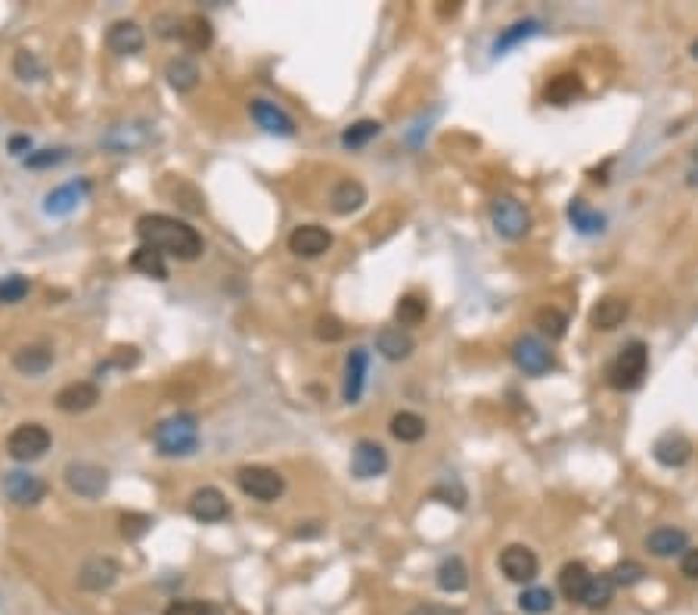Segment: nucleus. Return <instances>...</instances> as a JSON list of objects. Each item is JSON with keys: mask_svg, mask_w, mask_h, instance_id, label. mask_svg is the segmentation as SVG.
<instances>
[{"mask_svg": "<svg viewBox=\"0 0 698 615\" xmlns=\"http://www.w3.org/2000/svg\"><path fill=\"white\" fill-rule=\"evenodd\" d=\"M534 327L540 330L543 336H550V339H562L565 330H569V314H565V311H559V308H552V305H547V308H540L534 314Z\"/></svg>", "mask_w": 698, "mask_h": 615, "instance_id": "nucleus-39", "label": "nucleus"}, {"mask_svg": "<svg viewBox=\"0 0 698 615\" xmlns=\"http://www.w3.org/2000/svg\"><path fill=\"white\" fill-rule=\"evenodd\" d=\"M50 485L41 476L28 473V469H10L4 476V495L16 506H38L47 497Z\"/></svg>", "mask_w": 698, "mask_h": 615, "instance_id": "nucleus-8", "label": "nucleus"}, {"mask_svg": "<svg viewBox=\"0 0 698 615\" xmlns=\"http://www.w3.org/2000/svg\"><path fill=\"white\" fill-rule=\"evenodd\" d=\"M680 572L686 578H698V550H686L680 560Z\"/></svg>", "mask_w": 698, "mask_h": 615, "instance_id": "nucleus-50", "label": "nucleus"}, {"mask_svg": "<svg viewBox=\"0 0 698 615\" xmlns=\"http://www.w3.org/2000/svg\"><path fill=\"white\" fill-rule=\"evenodd\" d=\"M363 202H367V187L354 178L339 180L330 193V208L336 215H354L358 208H363Z\"/></svg>", "mask_w": 698, "mask_h": 615, "instance_id": "nucleus-23", "label": "nucleus"}, {"mask_svg": "<svg viewBox=\"0 0 698 615\" xmlns=\"http://www.w3.org/2000/svg\"><path fill=\"white\" fill-rule=\"evenodd\" d=\"M652 454H655V460L661 463V466L680 469V466H686V463L693 460V441L683 436V432L671 429V432H665V436L655 438V445H652Z\"/></svg>", "mask_w": 698, "mask_h": 615, "instance_id": "nucleus-18", "label": "nucleus"}, {"mask_svg": "<svg viewBox=\"0 0 698 615\" xmlns=\"http://www.w3.org/2000/svg\"><path fill=\"white\" fill-rule=\"evenodd\" d=\"M13 367L22 376H43L53 367V349L47 345H22V349L13 354Z\"/></svg>", "mask_w": 698, "mask_h": 615, "instance_id": "nucleus-24", "label": "nucleus"}, {"mask_svg": "<svg viewBox=\"0 0 698 615\" xmlns=\"http://www.w3.org/2000/svg\"><path fill=\"white\" fill-rule=\"evenodd\" d=\"M438 588L445 593H460L469 588V569H465L463 556H447L438 566Z\"/></svg>", "mask_w": 698, "mask_h": 615, "instance_id": "nucleus-33", "label": "nucleus"}, {"mask_svg": "<svg viewBox=\"0 0 698 615\" xmlns=\"http://www.w3.org/2000/svg\"><path fill=\"white\" fill-rule=\"evenodd\" d=\"M512 360H515V367L528 376H543V373H550V367H552V354L537 336H519L515 339L512 342Z\"/></svg>", "mask_w": 698, "mask_h": 615, "instance_id": "nucleus-11", "label": "nucleus"}, {"mask_svg": "<svg viewBox=\"0 0 698 615\" xmlns=\"http://www.w3.org/2000/svg\"><path fill=\"white\" fill-rule=\"evenodd\" d=\"M97 401H100V386L87 380L69 382V386H62L53 398L56 410H62V414H84V410L97 408Z\"/></svg>", "mask_w": 698, "mask_h": 615, "instance_id": "nucleus-16", "label": "nucleus"}, {"mask_svg": "<svg viewBox=\"0 0 698 615\" xmlns=\"http://www.w3.org/2000/svg\"><path fill=\"white\" fill-rule=\"evenodd\" d=\"M689 53H693V60H698V38L693 41V44H689Z\"/></svg>", "mask_w": 698, "mask_h": 615, "instance_id": "nucleus-52", "label": "nucleus"}, {"mask_svg": "<svg viewBox=\"0 0 698 615\" xmlns=\"http://www.w3.org/2000/svg\"><path fill=\"white\" fill-rule=\"evenodd\" d=\"M286 245L295 258H308V262H314V258L326 255V252L332 249V234L323 227V224H298L292 234H289Z\"/></svg>", "mask_w": 698, "mask_h": 615, "instance_id": "nucleus-9", "label": "nucleus"}, {"mask_svg": "<svg viewBox=\"0 0 698 615\" xmlns=\"http://www.w3.org/2000/svg\"><path fill=\"white\" fill-rule=\"evenodd\" d=\"M612 597H615V581H612V575H593L590 584H587L584 600H580V603L590 606V610H602V606L612 603Z\"/></svg>", "mask_w": 698, "mask_h": 615, "instance_id": "nucleus-38", "label": "nucleus"}, {"mask_svg": "<svg viewBox=\"0 0 698 615\" xmlns=\"http://www.w3.org/2000/svg\"><path fill=\"white\" fill-rule=\"evenodd\" d=\"M13 72H16L22 82H41V78L47 75V69H43V62L38 60V53H32V50H19L16 60H13Z\"/></svg>", "mask_w": 698, "mask_h": 615, "instance_id": "nucleus-44", "label": "nucleus"}, {"mask_svg": "<svg viewBox=\"0 0 698 615\" xmlns=\"http://www.w3.org/2000/svg\"><path fill=\"white\" fill-rule=\"evenodd\" d=\"M190 516L196 523H206V525H215V523H224L230 516V501L221 488L215 485H202L190 495Z\"/></svg>", "mask_w": 698, "mask_h": 615, "instance_id": "nucleus-10", "label": "nucleus"}, {"mask_svg": "<svg viewBox=\"0 0 698 615\" xmlns=\"http://www.w3.org/2000/svg\"><path fill=\"white\" fill-rule=\"evenodd\" d=\"M500 569H503V575L509 581L528 584V581H534L537 572H540V560H537L534 550L525 544H509L503 553H500Z\"/></svg>", "mask_w": 698, "mask_h": 615, "instance_id": "nucleus-13", "label": "nucleus"}, {"mask_svg": "<svg viewBox=\"0 0 698 615\" xmlns=\"http://www.w3.org/2000/svg\"><path fill=\"white\" fill-rule=\"evenodd\" d=\"M584 93V82H580V75H556L550 78V84L543 88V100L552 106H569L574 103V100Z\"/></svg>", "mask_w": 698, "mask_h": 615, "instance_id": "nucleus-28", "label": "nucleus"}, {"mask_svg": "<svg viewBox=\"0 0 698 615\" xmlns=\"http://www.w3.org/2000/svg\"><path fill=\"white\" fill-rule=\"evenodd\" d=\"M162 615H224V606L215 600H174Z\"/></svg>", "mask_w": 698, "mask_h": 615, "instance_id": "nucleus-41", "label": "nucleus"}, {"mask_svg": "<svg viewBox=\"0 0 698 615\" xmlns=\"http://www.w3.org/2000/svg\"><path fill=\"white\" fill-rule=\"evenodd\" d=\"M367 370H369V354L367 349H351L345 367V401L354 404L360 401L363 386H367Z\"/></svg>", "mask_w": 698, "mask_h": 615, "instance_id": "nucleus-25", "label": "nucleus"}, {"mask_svg": "<svg viewBox=\"0 0 698 615\" xmlns=\"http://www.w3.org/2000/svg\"><path fill=\"white\" fill-rule=\"evenodd\" d=\"M540 32V23L537 19H521V23H515V25H509L503 34L497 38V44H493V53L497 56H503L506 50H512V47H519L521 41H528V38H534V34Z\"/></svg>", "mask_w": 698, "mask_h": 615, "instance_id": "nucleus-35", "label": "nucleus"}, {"mask_svg": "<svg viewBox=\"0 0 698 615\" xmlns=\"http://www.w3.org/2000/svg\"><path fill=\"white\" fill-rule=\"evenodd\" d=\"M50 445H53V436H50V429L41 423H22L10 432V438H6V451L19 463L41 460L43 454L50 451Z\"/></svg>", "mask_w": 698, "mask_h": 615, "instance_id": "nucleus-6", "label": "nucleus"}, {"mask_svg": "<svg viewBox=\"0 0 698 615\" xmlns=\"http://www.w3.org/2000/svg\"><path fill=\"white\" fill-rule=\"evenodd\" d=\"M180 41H184V44L190 47V50H196V53H202V50L212 47L215 28H212V23H208L206 16H186L184 28H180Z\"/></svg>", "mask_w": 698, "mask_h": 615, "instance_id": "nucleus-32", "label": "nucleus"}, {"mask_svg": "<svg viewBox=\"0 0 698 615\" xmlns=\"http://www.w3.org/2000/svg\"><path fill=\"white\" fill-rule=\"evenodd\" d=\"M552 606H556V597H552L550 588H528L519 597V610L528 615H547L552 612Z\"/></svg>", "mask_w": 698, "mask_h": 615, "instance_id": "nucleus-40", "label": "nucleus"}, {"mask_svg": "<svg viewBox=\"0 0 698 615\" xmlns=\"http://www.w3.org/2000/svg\"><path fill=\"white\" fill-rule=\"evenodd\" d=\"M65 159V149H38V153H28L25 165L28 168H53Z\"/></svg>", "mask_w": 698, "mask_h": 615, "instance_id": "nucleus-48", "label": "nucleus"}, {"mask_svg": "<svg viewBox=\"0 0 698 615\" xmlns=\"http://www.w3.org/2000/svg\"><path fill=\"white\" fill-rule=\"evenodd\" d=\"M152 441L162 457H190L199 447V419L196 414H174L152 429Z\"/></svg>", "mask_w": 698, "mask_h": 615, "instance_id": "nucleus-2", "label": "nucleus"}, {"mask_svg": "<svg viewBox=\"0 0 698 615\" xmlns=\"http://www.w3.org/2000/svg\"><path fill=\"white\" fill-rule=\"evenodd\" d=\"M87 193H91V184H87V180H69V184H62V187H56V190L47 193V199H43V212L56 215V218L72 215L84 202Z\"/></svg>", "mask_w": 698, "mask_h": 615, "instance_id": "nucleus-19", "label": "nucleus"}, {"mask_svg": "<svg viewBox=\"0 0 698 615\" xmlns=\"http://www.w3.org/2000/svg\"><path fill=\"white\" fill-rule=\"evenodd\" d=\"M119 575L121 569L112 556H91V560H84L81 569H78V588L91 593H103L119 581Z\"/></svg>", "mask_w": 698, "mask_h": 615, "instance_id": "nucleus-12", "label": "nucleus"}, {"mask_svg": "<svg viewBox=\"0 0 698 615\" xmlns=\"http://www.w3.org/2000/svg\"><path fill=\"white\" fill-rule=\"evenodd\" d=\"M643 578H645V569H643V562H636V560L617 562L615 572H612L615 588H617V584H621V588H634V584H639Z\"/></svg>", "mask_w": 698, "mask_h": 615, "instance_id": "nucleus-46", "label": "nucleus"}, {"mask_svg": "<svg viewBox=\"0 0 698 615\" xmlns=\"http://www.w3.org/2000/svg\"><path fill=\"white\" fill-rule=\"evenodd\" d=\"M627 317H630V302L617 299V295H606V299L596 302L590 311V327L602 330V332H612L621 327Z\"/></svg>", "mask_w": 698, "mask_h": 615, "instance_id": "nucleus-20", "label": "nucleus"}, {"mask_svg": "<svg viewBox=\"0 0 698 615\" xmlns=\"http://www.w3.org/2000/svg\"><path fill=\"white\" fill-rule=\"evenodd\" d=\"M388 469V451L373 438H360L351 451V473L358 479H379Z\"/></svg>", "mask_w": 698, "mask_h": 615, "instance_id": "nucleus-14", "label": "nucleus"}, {"mask_svg": "<svg viewBox=\"0 0 698 615\" xmlns=\"http://www.w3.org/2000/svg\"><path fill=\"white\" fill-rule=\"evenodd\" d=\"M147 143H149V134L137 125H119L103 137V147L115 149V153H134V149L147 147Z\"/></svg>", "mask_w": 698, "mask_h": 615, "instance_id": "nucleus-30", "label": "nucleus"}, {"mask_svg": "<svg viewBox=\"0 0 698 615\" xmlns=\"http://www.w3.org/2000/svg\"><path fill=\"white\" fill-rule=\"evenodd\" d=\"M428 317V302L419 299V295H401L395 305V321L401 323V327H419Z\"/></svg>", "mask_w": 698, "mask_h": 615, "instance_id": "nucleus-36", "label": "nucleus"}, {"mask_svg": "<svg viewBox=\"0 0 698 615\" xmlns=\"http://www.w3.org/2000/svg\"><path fill=\"white\" fill-rule=\"evenodd\" d=\"M645 370H649V349H645V342H630L624 345V349L617 351V358L608 364L606 380L617 392H634L639 382H643Z\"/></svg>", "mask_w": 698, "mask_h": 615, "instance_id": "nucleus-3", "label": "nucleus"}, {"mask_svg": "<svg viewBox=\"0 0 698 615\" xmlns=\"http://www.w3.org/2000/svg\"><path fill=\"white\" fill-rule=\"evenodd\" d=\"M249 112H252L254 125H258L261 131H267L273 137H292L295 134V119L286 110H280L276 103H271V100L254 97L249 103Z\"/></svg>", "mask_w": 698, "mask_h": 615, "instance_id": "nucleus-15", "label": "nucleus"}, {"mask_svg": "<svg viewBox=\"0 0 698 615\" xmlns=\"http://www.w3.org/2000/svg\"><path fill=\"white\" fill-rule=\"evenodd\" d=\"M106 47L112 50L115 56H137L147 47V32H143L134 19H119V23L109 25Z\"/></svg>", "mask_w": 698, "mask_h": 615, "instance_id": "nucleus-17", "label": "nucleus"}, {"mask_svg": "<svg viewBox=\"0 0 698 615\" xmlns=\"http://www.w3.org/2000/svg\"><path fill=\"white\" fill-rule=\"evenodd\" d=\"M152 525L156 523H152L149 513H121L119 516V532L125 541H140Z\"/></svg>", "mask_w": 698, "mask_h": 615, "instance_id": "nucleus-43", "label": "nucleus"}, {"mask_svg": "<svg viewBox=\"0 0 698 615\" xmlns=\"http://www.w3.org/2000/svg\"><path fill=\"white\" fill-rule=\"evenodd\" d=\"M590 569L584 566V562H565L562 566V572H559V591H562V597L565 600H584V591H587V584H590Z\"/></svg>", "mask_w": 698, "mask_h": 615, "instance_id": "nucleus-27", "label": "nucleus"}, {"mask_svg": "<svg viewBox=\"0 0 698 615\" xmlns=\"http://www.w3.org/2000/svg\"><path fill=\"white\" fill-rule=\"evenodd\" d=\"M491 221L503 240H521L531 230V215L515 197H497L491 202Z\"/></svg>", "mask_w": 698, "mask_h": 615, "instance_id": "nucleus-7", "label": "nucleus"}, {"mask_svg": "<svg viewBox=\"0 0 698 615\" xmlns=\"http://www.w3.org/2000/svg\"><path fill=\"white\" fill-rule=\"evenodd\" d=\"M382 134V125L376 119H360L354 121V125H348L345 131H341V147L345 149H363L369 140H376V137Z\"/></svg>", "mask_w": 698, "mask_h": 615, "instance_id": "nucleus-34", "label": "nucleus"}, {"mask_svg": "<svg viewBox=\"0 0 698 615\" xmlns=\"http://www.w3.org/2000/svg\"><path fill=\"white\" fill-rule=\"evenodd\" d=\"M28 149H32V137H13L10 140L13 156H22V153H28Z\"/></svg>", "mask_w": 698, "mask_h": 615, "instance_id": "nucleus-51", "label": "nucleus"}, {"mask_svg": "<svg viewBox=\"0 0 698 615\" xmlns=\"http://www.w3.org/2000/svg\"><path fill=\"white\" fill-rule=\"evenodd\" d=\"M569 218H571L574 227L580 230V234H599V230L606 227V218H602L599 212H593V208L587 206L584 199H571Z\"/></svg>", "mask_w": 698, "mask_h": 615, "instance_id": "nucleus-37", "label": "nucleus"}, {"mask_svg": "<svg viewBox=\"0 0 698 615\" xmlns=\"http://www.w3.org/2000/svg\"><path fill=\"white\" fill-rule=\"evenodd\" d=\"M413 349H416V342H413V336L404 327H382L376 332V351L385 360H406Z\"/></svg>", "mask_w": 698, "mask_h": 615, "instance_id": "nucleus-22", "label": "nucleus"}, {"mask_svg": "<svg viewBox=\"0 0 698 615\" xmlns=\"http://www.w3.org/2000/svg\"><path fill=\"white\" fill-rule=\"evenodd\" d=\"M62 479L69 485L72 495L84 497V501H100V497L109 491V473L100 466V463H91V460L65 463Z\"/></svg>", "mask_w": 698, "mask_h": 615, "instance_id": "nucleus-5", "label": "nucleus"}, {"mask_svg": "<svg viewBox=\"0 0 698 615\" xmlns=\"http://www.w3.org/2000/svg\"><path fill=\"white\" fill-rule=\"evenodd\" d=\"M388 429H391V436L401 441V445H416L419 438H425L428 426H425V419L419 414H413V410H401V414L391 417Z\"/></svg>", "mask_w": 698, "mask_h": 615, "instance_id": "nucleus-31", "label": "nucleus"}, {"mask_svg": "<svg viewBox=\"0 0 698 615\" xmlns=\"http://www.w3.org/2000/svg\"><path fill=\"white\" fill-rule=\"evenodd\" d=\"M137 236H140V245H149V249L177 258V262H196L206 252V240H202L199 230L193 224L174 218V215H140L137 218Z\"/></svg>", "mask_w": 698, "mask_h": 615, "instance_id": "nucleus-1", "label": "nucleus"}, {"mask_svg": "<svg viewBox=\"0 0 698 615\" xmlns=\"http://www.w3.org/2000/svg\"><path fill=\"white\" fill-rule=\"evenodd\" d=\"M406 615H463V610H456V606H445V603H419V606H413Z\"/></svg>", "mask_w": 698, "mask_h": 615, "instance_id": "nucleus-49", "label": "nucleus"}, {"mask_svg": "<svg viewBox=\"0 0 698 615\" xmlns=\"http://www.w3.org/2000/svg\"><path fill=\"white\" fill-rule=\"evenodd\" d=\"M28 293H32V280L22 277V274L0 277V305H19Z\"/></svg>", "mask_w": 698, "mask_h": 615, "instance_id": "nucleus-42", "label": "nucleus"}, {"mask_svg": "<svg viewBox=\"0 0 698 615\" xmlns=\"http://www.w3.org/2000/svg\"><path fill=\"white\" fill-rule=\"evenodd\" d=\"M432 497H438V501L450 504L454 510H463V506H465V488L460 485V479H456V476H447L445 482L435 485V488H432Z\"/></svg>", "mask_w": 698, "mask_h": 615, "instance_id": "nucleus-45", "label": "nucleus"}, {"mask_svg": "<svg viewBox=\"0 0 698 615\" xmlns=\"http://www.w3.org/2000/svg\"><path fill=\"white\" fill-rule=\"evenodd\" d=\"M645 550H649L652 556H661V560L674 553H686L689 534L674 525H658L655 532H649V538H645Z\"/></svg>", "mask_w": 698, "mask_h": 615, "instance_id": "nucleus-21", "label": "nucleus"}, {"mask_svg": "<svg viewBox=\"0 0 698 615\" xmlns=\"http://www.w3.org/2000/svg\"><path fill=\"white\" fill-rule=\"evenodd\" d=\"M314 336L320 342H330V345L341 342V339H345V323L332 314H323V317H317V323H314Z\"/></svg>", "mask_w": 698, "mask_h": 615, "instance_id": "nucleus-47", "label": "nucleus"}, {"mask_svg": "<svg viewBox=\"0 0 698 615\" xmlns=\"http://www.w3.org/2000/svg\"><path fill=\"white\" fill-rule=\"evenodd\" d=\"M165 78H168L171 91L193 93L196 88H199L202 72H199V66H196V60H190V56H174L168 66H165Z\"/></svg>", "mask_w": 698, "mask_h": 615, "instance_id": "nucleus-26", "label": "nucleus"}, {"mask_svg": "<svg viewBox=\"0 0 698 615\" xmlns=\"http://www.w3.org/2000/svg\"><path fill=\"white\" fill-rule=\"evenodd\" d=\"M236 485L245 497L258 504H273L286 495V479L273 466H243L236 473Z\"/></svg>", "mask_w": 698, "mask_h": 615, "instance_id": "nucleus-4", "label": "nucleus"}, {"mask_svg": "<svg viewBox=\"0 0 698 615\" xmlns=\"http://www.w3.org/2000/svg\"><path fill=\"white\" fill-rule=\"evenodd\" d=\"M130 267H134L137 274H143V277L158 280V283H165V280L171 277L165 255H162V252H156V249H149V245H140V249L130 255Z\"/></svg>", "mask_w": 698, "mask_h": 615, "instance_id": "nucleus-29", "label": "nucleus"}]
</instances>
